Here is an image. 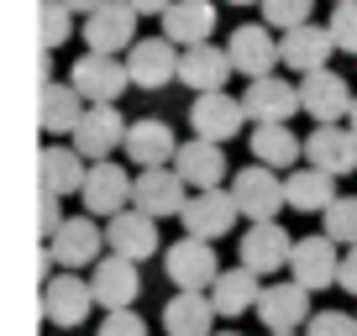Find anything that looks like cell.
<instances>
[{"label":"cell","mask_w":357,"mask_h":336,"mask_svg":"<svg viewBox=\"0 0 357 336\" xmlns=\"http://www.w3.org/2000/svg\"><path fill=\"white\" fill-rule=\"evenodd\" d=\"M226 53H231V68L252 84V79H268L284 63V43H273V32L257 22H242L231 37H226Z\"/></svg>","instance_id":"cell-8"},{"label":"cell","mask_w":357,"mask_h":336,"mask_svg":"<svg viewBox=\"0 0 357 336\" xmlns=\"http://www.w3.org/2000/svg\"><path fill=\"white\" fill-rule=\"evenodd\" d=\"M315 0H263V22L279 26V32H294V26H310Z\"/></svg>","instance_id":"cell-35"},{"label":"cell","mask_w":357,"mask_h":336,"mask_svg":"<svg viewBox=\"0 0 357 336\" xmlns=\"http://www.w3.org/2000/svg\"><path fill=\"white\" fill-rule=\"evenodd\" d=\"M305 163L342 179V174H357V137L352 126H315L305 137Z\"/></svg>","instance_id":"cell-21"},{"label":"cell","mask_w":357,"mask_h":336,"mask_svg":"<svg viewBox=\"0 0 357 336\" xmlns=\"http://www.w3.org/2000/svg\"><path fill=\"white\" fill-rule=\"evenodd\" d=\"M242 111L252 126H289L294 111H305L300 105V84L294 79H279V74H268V79H252L242 95Z\"/></svg>","instance_id":"cell-5"},{"label":"cell","mask_w":357,"mask_h":336,"mask_svg":"<svg viewBox=\"0 0 357 336\" xmlns=\"http://www.w3.org/2000/svg\"><path fill=\"white\" fill-rule=\"evenodd\" d=\"M336 6H347V0H336Z\"/></svg>","instance_id":"cell-47"},{"label":"cell","mask_w":357,"mask_h":336,"mask_svg":"<svg viewBox=\"0 0 357 336\" xmlns=\"http://www.w3.org/2000/svg\"><path fill=\"white\" fill-rule=\"evenodd\" d=\"M158 221L153 215H142L132 205V211H121L116 221H105V247H111L116 258H132V263H142V258H153L158 252Z\"/></svg>","instance_id":"cell-23"},{"label":"cell","mask_w":357,"mask_h":336,"mask_svg":"<svg viewBox=\"0 0 357 336\" xmlns=\"http://www.w3.org/2000/svg\"><path fill=\"white\" fill-rule=\"evenodd\" d=\"M89 100L68 84V79H53V84H43V132L47 137H74L79 121H84Z\"/></svg>","instance_id":"cell-28"},{"label":"cell","mask_w":357,"mask_h":336,"mask_svg":"<svg viewBox=\"0 0 357 336\" xmlns=\"http://www.w3.org/2000/svg\"><path fill=\"white\" fill-rule=\"evenodd\" d=\"M163 37L178 47H200L215 37V6L211 0H174L163 16Z\"/></svg>","instance_id":"cell-25"},{"label":"cell","mask_w":357,"mask_h":336,"mask_svg":"<svg viewBox=\"0 0 357 336\" xmlns=\"http://www.w3.org/2000/svg\"><path fill=\"white\" fill-rule=\"evenodd\" d=\"M126 6H137V16H168L174 0H126Z\"/></svg>","instance_id":"cell-41"},{"label":"cell","mask_w":357,"mask_h":336,"mask_svg":"<svg viewBox=\"0 0 357 336\" xmlns=\"http://www.w3.org/2000/svg\"><path fill=\"white\" fill-rule=\"evenodd\" d=\"M252 137V163H268V168H294L305 158V142L294 137V126H257Z\"/></svg>","instance_id":"cell-32"},{"label":"cell","mask_w":357,"mask_h":336,"mask_svg":"<svg viewBox=\"0 0 357 336\" xmlns=\"http://www.w3.org/2000/svg\"><path fill=\"white\" fill-rule=\"evenodd\" d=\"M126 158H132L137 168H174V158H178L174 126H168L163 116H142V121H132V132H126Z\"/></svg>","instance_id":"cell-22"},{"label":"cell","mask_w":357,"mask_h":336,"mask_svg":"<svg viewBox=\"0 0 357 336\" xmlns=\"http://www.w3.org/2000/svg\"><path fill=\"white\" fill-rule=\"evenodd\" d=\"M347 126H352V137H357V100H352V116H347Z\"/></svg>","instance_id":"cell-43"},{"label":"cell","mask_w":357,"mask_h":336,"mask_svg":"<svg viewBox=\"0 0 357 336\" xmlns=\"http://www.w3.org/2000/svg\"><path fill=\"white\" fill-rule=\"evenodd\" d=\"M68 84L89 105H116L126 95V84H132V68L121 58H105V53H79L74 68H68Z\"/></svg>","instance_id":"cell-2"},{"label":"cell","mask_w":357,"mask_h":336,"mask_svg":"<svg viewBox=\"0 0 357 336\" xmlns=\"http://www.w3.org/2000/svg\"><path fill=\"white\" fill-rule=\"evenodd\" d=\"M178 63H184V47L168 43V37H142L126 53V68H132L137 90H168V79H178Z\"/></svg>","instance_id":"cell-13"},{"label":"cell","mask_w":357,"mask_h":336,"mask_svg":"<svg viewBox=\"0 0 357 336\" xmlns=\"http://www.w3.org/2000/svg\"><path fill=\"white\" fill-rule=\"evenodd\" d=\"M352 84H347L336 68H321V74H305L300 79V105L305 116H310L315 126H347V116H352Z\"/></svg>","instance_id":"cell-3"},{"label":"cell","mask_w":357,"mask_h":336,"mask_svg":"<svg viewBox=\"0 0 357 336\" xmlns=\"http://www.w3.org/2000/svg\"><path fill=\"white\" fill-rule=\"evenodd\" d=\"M132 194H137V174H126L121 163H89V179H84V211L89 215H105V221H116L121 211H132Z\"/></svg>","instance_id":"cell-7"},{"label":"cell","mask_w":357,"mask_h":336,"mask_svg":"<svg viewBox=\"0 0 357 336\" xmlns=\"http://www.w3.org/2000/svg\"><path fill=\"white\" fill-rule=\"evenodd\" d=\"M231 6H263V0H231Z\"/></svg>","instance_id":"cell-44"},{"label":"cell","mask_w":357,"mask_h":336,"mask_svg":"<svg viewBox=\"0 0 357 336\" xmlns=\"http://www.w3.org/2000/svg\"><path fill=\"white\" fill-rule=\"evenodd\" d=\"M178 179L190 184L195 194L200 190H226V179H231V168H226V147L221 142H205V137H190V142H178Z\"/></svg>","instance_id":"cell-14"},{"label":"cell","mask_w":357,"mask_h":336,"mask_svg":"<svg viewBox=\"0 0 357 336\" xmlns=\"http://www.w3.org/2000/svg\"><path fill=\"white\" fill-rule=\"evenodd\" d=\"M242 126H247V111H242V100H236V95H226V90L195 95V105H190V132H195V137L226 147L231 137H242Z\"/></svg>","instance_id":"cell-12"},{"label":"cell","mask_w":357,"mask_h":336,"mask_svg":"<svg viewBox=\"0 0 357 336\" xmlns=\"http://www.w3.org/2000/svg\"><path fill=\"white\" fill-rule=\"evenodd\" d=\"M89 289H95V305H100L105 315L111 310H132V300L142 294V273H137L132 258H100L95 268H89Z\"/></svg>","instance_id":"cell-17"},{"label":"cell","mask_w":357,"mask_h":336,"mask_svg":"<svg viewBox=\"0 0 357 336\" xmlns=\"http://www.w3.org/2000/svg\"><path fill=\"white\" fill-rule=\"evenodd\" d=\"M336 284H342L347 294H357V247H347V252H342V279H336Z\"/></svg>","instance_id":"cell-40"},{"label":"cell","mask_w":357,"mask_h":336,"mask_svg":"<svg viewBox=\"0 0 357 336\" xmlns=\"http://www.w3.org/2000/svg\"><path fill=\"white\" fill-rule=\"evenodd\" d=\"M37 221H43V236H58V226L68 221V215L58 211V194H47V190H43V215H37Z\"/></svg>","instance_id":"cell-39"},{"label":"cell","mask_w":357,"mask_h":336,"mask_svg":"<svg viewBox=\"0 0 357 336\" xmlns=\"http://www.w3.org/2000/svg\"><path fill=\"white\" fill-rule=\"evenodd\" d=\"M37 22H43V47H63L74 37V11L63 0H43L37 6Z\"/></svg>","instance_id":"cell-34"},{"label":"cell","mask_w":357,"mask_h":336,"mask_svg":"<svg viewBox=\"0 0 357 336\" xmlns=\"http://www.w3.org/2000/svg\"><path fill=\"white\" fill-rule=\"evenodd\" d=\"M273 336H305V331H273Z\"/></svg>","instance_id":"cell-45"},{"label":"cell","mask_w":357,"mask_h":336,"mask_svg":"<svg viewBox=\"0 0 357 336\" xmlns=\"http://www.w3.org/2000/svg\"><path fill=\"white\" fill-rule=\"evenodd\" d=\"M95 336H147V321H142L137 310H111Z\"/></svg>","instance_id":"cell-38"},{"label":"cell","mask_w":357,"mask_h":336,"mask_svg":"<svg viewBox=\"0 0 357 336\" xmlns=\"http://www.w3.org/2000/svg\"><path fill=\"white\" fill-rule=\"evenodd\" d=\"M84 43H89V53H105V58H116L126 47L132 53L142 37H137V6H126V0H105L100 11H89L84 16Z\"/></svg>","instance_id":"cell-9"},{"label":"cell","mask_w":357,"mask_h":336,"mask_svg":"<svg viewBox=\"0 0 357 336\" xmlns=\"http://www.w3.org/2000/svg\"><path fill=\"white\" fill-rule=\"evenodd\" d=\"M84 179H89V163H84V153H79L74 142H53V147H43V190L47 194H84Z\"/></svg>","instance_id":"cell-26"},{"label":"cell","mask_w":357,"mask_h":336,"mask_svg":"<svg viewBox=\"0 0 357 336\" xmlns=\"http://www.w3.org/2000/svg\"><path fill=\"white\" fill-rule=\"evenodd\" d=\"M132 205L142 215H153V221H163V215H184V205H190V184L178 179V168H142V174H137Z\"/></svg>","instance_id":"cell-15"},{"label":"cell","mask_w":357,"mask_h":336,"mask_svg":"<svg viewBox=\"0 0 357 336\" xmlns=\"http://www.w3.org/2000/svg\"><path fill=\"white\" fill-rule=\"evenodd\" d=\"M89 310H95V289H89L79 273H53V279L43 284V315L58 326V331L84 326Z\"/></svg>","instance_id":"cell-19"},{"label":"cell","mask_w":357,"mask_h":336,"mask_svg":"<svg viewBox=\"0 0 357 336\" xmlns=\"http://www.w3.org/2000/svg\"><path fill=\"white\" fill-rule=\"evenodd\" d=\"M321 226H326V236H331L336 247H357V194H342V200L321 215Z\"/></svg>","instance_id":"cell-33"},{"label":"cell","mask_w":357,"mask_h":336,"mask_svg":"<svg viewBox=\"0 0 357 336\" xmlns=\"http://www.w3.org/2000/svg\"><path fill=\"white\" fill-rule=\"evenodd\" d=\"M284 194H289V205L294 211H305V215H326L342 194H336V179L331 174H321V168H289V179H284Z\"/></svg>","instance_id":"cell-30"},{"label":"cell","mask_w":357,"mask_h":336,"mask_svg":"<svg viewBox=\"0 0 357 336\" xmlns=\"http://www.w3.org/2000/svg\"><path fill=\"white\" fill-rule=\"evenodd\" d=\"M63 6H68V11H74V16H89V11H100L105 0H63Z\"/></svg>","instance_id":"cell-42"},{"label":"cell","mask_w":357,"mask_h":336,"mask_svg":"<svg viewBox=\"0 0 357 336\" xmlns=\"http://www.w3.org/2000/svg\"><path fill=\"white\" fill-rule=\"evenodd\" d=\"M331 37H336V53H357V0L347 6H331Z\"/></svg>","instance_id":"cell-36"},{"label":"cell","mask_w":357,"mask_h":336,"mask_svg":"<svg viewBox=\"0 0 357 336\" xmlns=\"http://www.w3.org/2000/svg\"><path fill=\"white\" fill-rule=\"evenodd\" d=\"M336 53V37H331V26H294V32H284V63L294 68V74H321L326 68V58Z\"/></svg>","instance_id":"cell-27"},{"label":"cell","mask_w":357,"mask_h":336,"mask_svg":"<svg viewBox=\"0 0 357 336\" xmlns=\"http://www.w3.org/2000/svg\"><path fill=\"white\" fill-rule=\"evenodd\" d=\"M215 300L211 294H184L174 289V300L163 305V336H215Z\"/></svg>","instance_id":"cell-29"},{"label":"cell","mask_w":357,"mask_h":336,"mask_svg":"<svg viewBox=\"0 0 357 336\" xmlns=\"http://www.w3.org/2000/svg\"><path fill=\"white\" fill-rule=\"evenodd\" d=\"M236 215H242V205H236L231 190H200L190 194V205H184V236H200V242H221L226 231L236 226Z\"/></svg>","instance_id":"cell-11"},{"label":"cell","mask_w":357,"mask_h":336,"mask_svg":"<svg viewBox=\"0 0 357 336\" xmlns=\"http://www.w3.org/2000/svg\"><path fill=\"white\" fill-rule=\"evenodd\" d=\"M263 289H268V284H257V273H252V268H242V263H236V268H226L221 279H215V289H211V300H215V315L236 321V315L257 310Z\"/></svg>","instance_id":"cell-31"},{"label":"cell","mask_w":357,"mask_h":336,"mask_svg":"<svg viewBox=\"0 0 357 336\" xmlns=\"http://www.w3.org/2000/svg\"><path fill=\"white\" fill-rule=\"evenodd\" d=\"M100 247H105V226H95L89 215H68L58 226V236H47V258L63 273H74V268H95Z\"/></svg>","instance_id":"cell-10"},{"label":"cell","mask_w":357,"mask_h":336,"mask_svg":"<svg viewBox=\"0 0 357 336\" xmlns=\"http://www.w3.org/2000/svg\"><path fill=\"white\" fill-rule=\"evenodd\" d=\"M305 336H357V315H347V310H315L310 326H305Z\"/></svg>","instance_id":"cell-37"},{"label":"cell","mask_w":357,"mask_h":336,"mask_svg":"<svg viewBox=\"0 0 357 336\" xmlns=\"http://www.w3.org/2000/svg\"><path fill=\"white\" fill-rule=\"evenodd\" d=\"M163 273L174 289L184 294H211L215 279H221V263H215V242H200V236H178L174 247H168V258H163Z\"/></svg>","instance_id":"cell-1"},{"label":"cell","mask_w":357,"mask_h":336,"mask_svg":"<svg viewBox=\"0 0 357 336\" xmlns=\"http://www.w3.org/2000/svg\"><path fill=\"white\" fill-rule=\"evenodd\" d=\"M126 132H132V126L121 121L116 105H89L79 132H74V147L84 153V163H105L116 147H126Z\"/></svg>","instance_id":"cell-20"},{"label":"cell","mask_w":357,"mask_h":336,"mask_svg":"<svg viewBox=\"0 0 357 336\" xmlns=\"http://www.w3.org/2000/svg\"><path fill=\"white\" fill-rule=\"evenodd\" d=\"M215 336H242V331H215Z\"/></svg>","instance_id":"cell-46"},{"label":"cell","mask_w":357,"mask_h":336,"mask_svg":"<svg viewBox=\"0 0 357 336\" xmlns=\"http://www.w3.org/2000/svg\"><path fill=\"white\" fill-rule=\"evenodd\" d=\"M231 194L242 205V215H252V221H279V211L289 205L279 168H268V163H247L242 174H231Z\"/></svg>","instance_id":"cell-4"},{"label":"cell","mask_w":357,"mask_h":336,"mask_svg":"<svg viewBox=\"0 0 357 336\" xmlns=\"http://www.w3.org/2000/svg\"><path fill=\"white\" fill-rule=\"evenodd\" d=\"M310 289L294 279H279V284H268L263 300H257V321L268 326V336L273 331H300V326H310Z\"/></svg>","instance_id":"cell-16"},{"label":"cell","mask_w":357,"mask_h":336,"mask_svg":"<svg viewBox=\"0 0 357 336\" xmlns=\"http://www.w3.org/2000/svg\"><path fill=\"white\" fill-rule=\"evenodd\" d=\"M289 279L305 284V289H331L336 279H342V258H336V242L331 236H300L294 242V258H289Z\"/></svg>","instance_id":"cell-18"},{"label":"cell","mask_w":357,"mask_h":336,"mask_svg":"<svg viewBox=\"0 0 357 336\" xmlns=\"http://www.w3.org/2000/svg\"><path fill=\"white\" fill-rule=\"evenodd\" d=\"M236 258H242V268H252L257 279H268V273L289 268L294 236L284 231L279 221H252V226L242 231V242H236Z\"/></svg>","instance_id":"cell-6"},{"label":"cell","mask_w":357,"mask_h":336,"mask_svg":"<svg viewBox=\"0 0 357 336\" xmlns=\"http://www.w3.org/2000/svg\"><path fill=\"white\" fill-rule=\"evenodd\" d=\"M231 53L215 43H200V47H184V63H178V79L190 84L195 95H211V90H226V79H231Z\"/></svg>","instance_id":"cell-24"}]
</instances>
